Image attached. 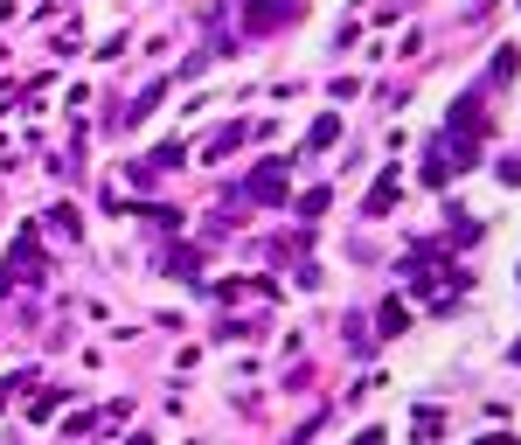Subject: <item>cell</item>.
Wrapping results in <instances>:
<instances>
[{
  "label": "cell",
  "instance_id": "obj_2",
  "mask_svg": "<svg viewBox=\"0 0 521 445\" xmlns=\"http://www.w3.org/2000/svg\"><path fill=\"white\" fill-rule=\"evenodd\" d=\"M487 445H515V439H487Z\"/></svg>",
  "mask_w": 521,
  "mask_h": 445
},
{
  "label": "cell",
  "instance_id": "obj_3",
  "mask_svg": "<svg viewBox=\"0 0 521 445\" xmlns=\"http://www.w3.org/2000/svg\"><path fill=\"white\" fill-rule=\"evenodd\" d=\"M515 362H521V341H515Z\"/></svg>",
  "mask_w": 521,
  "mask_h": 445
},
{
  "label": "cell",
  "instance_id": "obj_1",
  "mask_svg": "<svg viewBox=\"0 0 521 445\" xmlns=\"http://www.w3.org/2000/svg\"><path fill=\"white\" fill-rule=\"evenodd\" d=\"M285 14H292V0H264V7H251V21H258V28H271V21H285Z\"/></svg>",
  "mask_w": 521,
  "mask_h": 445
}]
</instances>
